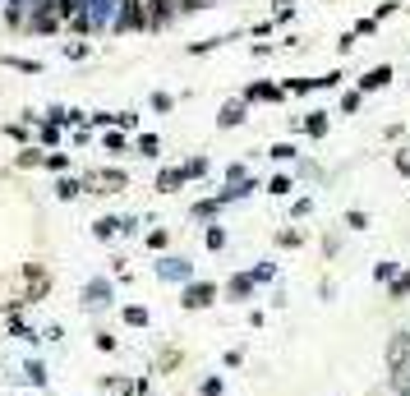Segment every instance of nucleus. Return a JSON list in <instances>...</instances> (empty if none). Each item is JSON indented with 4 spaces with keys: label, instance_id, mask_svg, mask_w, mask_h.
<instances>
[{
    "label": "nucleus",
    "instance_id": "nucleus-1",
    "mask_svg": "<svg viewBox=\"0 0 410 396\" xmlns=\"http://www.w3.org/2000/svg\"><path fill=\"white\" fill-rule=\"evenodd\" d=\"M212 295H217L212 286H189V290H185V304H189V309H203V304H212Z\"/></svg>",
    "mask_w": 410,
    "mask_h": 396
},
{
    "label": "nucleus",
    "instance_id": "nucleus-2",
    "mask_svg": "<svg viewBox=\"0 0 410 396\" xmlns=\"http://www.w3.org/2000/svg\"><path fill=\"white\" fill-rule=\"evenodd\" d=\"M23 378H28V383H33V387H42V383H46V369H42V364L33 360V364H28V369H23Z\"/></svg>",
    "mask_w": 410,
    "mask_h": 396
},
{
    "label": "nucleus",
    "instance_id": "nucleus-3",
    "mask_svg": "<svg viewBox=\"0 0 410 396\" xmlns=\"http://www.w3.org/2000/svg\"><path fill=\"white\" fill-rule=\"evenodd\" d=\"M101 295L111 299V286H106V281H92L88 286V304H101Z\"/></svg>",
    "mask_w": 410,
    "mask_h": 396
},
{
    "label": "nucleus",
    "instance_id": "nucleus-4",
    "mask_svg": "<svg viewBox=\"0 0 410 396\" xmlns=\"http://www.w3.org/2000/svg\"><path fill=\"white\" fill-rule=\"evenodd\" d=\"M125 323H129V327H143V323H148V313H143L139 304H129V309H125Z\"/></svg>",
    "mask_w": 410,
    "mask_h": 396
},
{
    "label": "nucleus",
    "instance_id": "nucleus-5",
    "mask_svg": "<svg viewBox=\"0 0 410 396\" xmlns=\"http://www.w3.org/2000/svg\"><path fill=\"white\" fill-rule=\"evenodd\" d=\"M231 295H249V276H235V281H231Z\"/></svg>",
    "mask_w": 410,
    "mask_h": 396
},
{
    "label": "nucleus",
    "instance_id": "nucleus-6",
    "mask_svg": "<svg viewBox=\"0 0 410 396\" xmlns=\"http://www.w3.org/2000/svg\"><path fill=\"white\" fill-rule=\"evenodd\" d=\"M406 290H410V272H406V276H401V281H392V295H397V299H401V295H406Z\"/></svg>",
    "mask_w": 410,
    "mask_h": 396
}]
</instances>
